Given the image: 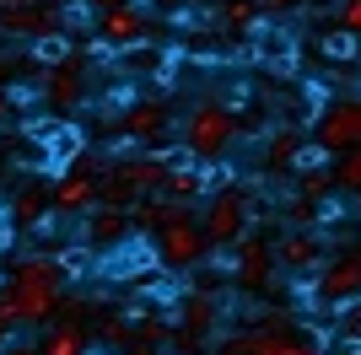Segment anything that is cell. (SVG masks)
I'll list each match as a JSON object with an SVG mask.
<instances>
[{
  "label": "cell",
  "mask_w": 361,
  "mask_h": 355,
  "mask_svg": "<svg viewBox=\"0 0 361 355\" xmlns=\"http://www.w3.org/2000/svg\"><path fill=\"white\" fill-rule=\"evenodd\" d=\"M0 44H6V38H0Z\"/></svg>",
  "instance_id": "36"
},
{
  "label": "cell",
  "mask_w": 361,
  "mask_h": 355,
  "mask_svg": "<svg viewBox=\"0 0 361 355\" xmlns=\"http://www.w3.org/2000/svg\"><path fill=\"white\" fill-rule=\"evenodd\" d=\"M307 301L324 312H345L361 301V253H340V259H329V264L318 269V280L307 285Z\"/></svg>",
  "instance_id": "10"
},
{
  "label": "cell",
  "mask_w": 361,
  "mask_h": 355,
  "mask_svg": "<svg viewBox=\"0 0 361 355\" xmlns=\"http://www.w3.org/2000/svg\"><path fill=\"white\" fill-rule=\"evenodd\" d=\"M356 253H361V226H356Z\"/></svg>",
  "instance_id": "33"
},
{
  "label": "cell",
  "mask_w": 361,
  "mask_h": 355,
  "mask_svg": "<svg viewBox=\"0 0 361 355\" xmlns=\"http://www.w3.org/2000/svg\"><path fill=\"white\" fill-rule=\"evenodd\" d=\"M211 355H329V340L313 323H302L297 312H259L254 323L226 328L211 344Z\"/></svg>",
  "instance_id": "1"
},
{
  "label": "cell",
  "mask_w": 361,
  "mask_h": 355,
  "mask_svg": "<svg viewBox=\"0 0 361 355\" xmlns=\"http://www.w3.org/2000/svg\"><path fill=\"white\" fill-rule=\"evenodd\" d=\"M178 156H157V151H140V156H119V162L103 173V205L114 210H135L151 194H167V178H173Z\"/></svg>",
  "instance_id": "5"
},
{
  "label": "cell",
  "mask_w": 361,
  "mask_h": 355,
  "mask_svg": "<svg viewBox=\"0 0 361 355\" xmlns=\"http://www.w3.org/2000/svg\"><path fill=\"white\" fill-rule=\"evenodd\" d=\"M54 264H60L65 280H71V275H81V269H87V248H60V253H54Z\"/></svg>",
  "instance_id": "25"
},
{
  "label": "cell",
  "mask_w": 361,
  "mask_h": 355,
  "mask_svg": "<svg viewBox=\"0 0 361 355\" xmlns=\"http://www.w3.org/2000/svg\"><path fill=\"white\" fill-rule=\"evenodd\" d=\"M334 27L361 38V0H340V11H334Z\"/></svg>",
  "instance_id": "23"
},
{
  "label": "cell",
  "mask_w": 361,
  "mask_h": 355,
  "mask_svg": "<svg viewBox=\"0 0 361 355\" xmlns=\"http://www.w3.org/2000/svg\"><path fill=\"white\" fill-rule=\"evenodd\" d=\"M259 49H264V54H286V32H264Z\"/></svg>",
  "instance_id": "28"
},
{
  "label": "cell",
  "mask_w": 361,
  "mask_h": 355,
  "mask_svg": "<svg viewBox=\"0 0 361 355\" xmlns=\"http://www.w3.org/2000/svg\"><path fill=\"white\" fill-rule=\"evenodd\" d=\"M38 97H44L54 113H71V108H81V97H87V70H81L75 59H65V65H49V70L38 75Z\"/></svg>",
  "instance_id": "16"
},
{
  "label": "cell",
  "mask_w": 361,
  "mask_h": 355,
  "mask_svg": "<svg viewBox=\"0 0 361 355\" xmlns=\"http://www.w3.org/2000/svg\"><path fill=\"white\" fill-rule=\"evenodd\" d=\"M329 189H334V173H329V167H313V173H302V189H297V199L318 205V199H324Z\"/></svg>",
  "instance_id": "22"
},
{
  "label": "cell",
  "mask_w": 361,
  "mask_h": 355,
  "mask_svg": "<svg viewBox=\"0 0 361 355\" xmlns=\"http://www.w3.org/2000/svg\"><path fill=\"white\" fill-rule=\"evenodd\" d=\"M259 0H221L216 6V27H226V32H259Z\"/></svg>",
  "instance_id": "20"
},
{
  "label": "cell",
  "mask_w": 361,
  "mask_h": 355,
  "mask_svg": "<svg viewBox=\"0 0 361 355\" xmlns=\"http://www.w3.org/2000/svg\"><path fill=\"white\" fill-rule=\"evenodd\" d=\"M11 65H16L11 54H0V87H6V81H11Z\"/></svg>",
  "instance_id": "30"
},
{
  "label": "cell",
  "mask_w": 361,
  "mask_h": 355,
  "mask_svg": "<svg viewBox=\"0 0 361 355\" xmlns=\"http://www.w3.org/2000/svg\"><path fill=\"white\" fill-rule=\"evenodd\" d=\"M75 146H81V140H75L71 130H60L54 140H49V162H60V167H65V162H71V151H75Z\"/></svg>",
  "instance_id": "24"
},
{
  "label": "cell",
  "mask_w": 361,
  "mask_h": 355,
  "mask_svg": "<svg viewBox=\"0 0 361 355\" xmlns=\"http://www.w3.org/2000/svg\"><path fill=\"white\" fill-rule=\"evenodd\" d=\"M356 216H361V194H356Z\"/></svg>",
  "instance_id": "34"
},
{
  "label": "cell",
  "mask_w": 361,
  "mask_h": 355,
  "mask_svg": "<svg viewBox=\"0 0 361 355\" xmlns=\"http://www.w3.org/2000/svg\"><path fill=\"white\" fill-rule=\"evenodd\" d=\"M302 0H259V16H291Z\"/></svg>",
  "instance_id": "27"
},
{
  "label": "cell",
  "mask_w": 361,
  "mask_h": 355,
  "mask_svg": "<svg viewBox=\"0 0 361 355\" xmlns=\"http://www.w3.org/2000/svg\"><path fill=\"white\" fill-rule=\"evenodd\" d=\"M345 355H361V340H350V344H345Z\"/></svg>",
  "instance_id": "32"
},
{
  "label": "cell",
  "mask_w": 361,
  "mask_h": 355,
  "mask_svg": "<svg viewBox=\"0 0 361 355\" xmlns=\"http://www.w3.org/2000/svg\"><path fill=\"white\" fill-rule=\"evenodd\" d=\"M281 280V264H275V242H264L259 232H248L232 248V285L243 296H270Z\"/></svg>",
  "instance_id": "11"
},
{
  "label": "cell",
  "mask_w": 361,
  "mask_h": 355,
  "mask_svg": "<svg viewBox=\"0 0 361 355\" xmlns=\"http://www.w3.org/2000/svg\"><path fill=\"white\" fill-rule=\"evenodd\" d=\"M216 6H221V0H216Z\"/></svg>",
  "instance_id": "37"
},
{
  "label": "cell",
  "mask_w": 361,
  "mask_h": 355,
  "mask_svg": "<svg viewBox=\"0 0 361 355\" xmlns=\"http://www.w3.org/2000/svg\"><path fill=\"white\" fill-rule=\"evenodd\" d=\"M205 259H211V242H205V232H200L195 216L162 226V232H151V264L167 269V275H189V269H200Z\"/></svg>",
  "instance_id": "7"
},
{
  "label": "cell",
  "mask_w": 361,
  "mask_h": 355,
  "mask_svg": "<svg viewBox=\"0 0 361 355\" xmlns=\"http://www.w3.org/2000/svg\"><path fill=\"white\" fill-rule=\"evenodd\" d=\"M334 253L329 242H324V232L318 226H291L281 242H275V264L286 269V275H297V280H318V269L329 264Z\"/></svg>",
  "instance_id": "12"
},
{
  "label": "cell",
  "mask_w": 361,
  "mask_h": 355,
  "mask_svg": "<svg viewBox=\"0 0 361 355\" xmlns=\"http://www.w3.org/2000/svg\"><path fill=\"white\" fill-rule=\"evenodd\" d=\"M65 32V11L49 6V0H0V38L11 44H44V38H60Z\"/></svg>",
  "instance_id": "8"
},
{
  "label": "cell",
  "mask_w": 361,
  "mask_h": 355,
  "mask_svg": "<svg viewBox=\"0 0 361 355\" xmlns=\"http://www.w3.org/2000/svg\"><path fill=\"white\" fill-rule=\"evenodd\" d=\"M97 38H103V49L135 54V49L151 44V16L140 11V0H130V6H119V11L97 16Z\"/></svg>",
  "instance_id": "14"
},
{
  "label": "cell",
  "mask_w": 361,
  "mask_h": 355,
  "mask_svg": "<svg viewBox=\"0 0 361 355\" xmlns=\"http://www.w3.org/2000/svg\"><path fill=\"white\" fill-rule=\"evenodd\" d=\"M200 232L211 242V253L238 248L243 237L254 232V199L243 183H221V189L205 194V210H200Z\"/></svg>",
  "instance_id": "6"
},
{
  "label": "cell",
  "mask_w": 361,
  "mask_h": 355,
  "mask_svg": "<svg viewBox=\"0 0 361 355\" xmlns=\"http://www.w3.org/2000/svg\"><path fill=\"white\" fill-rule=\"evenodd\" d=\"M221 318H226V296L221 285L200 280L195 291H183L173 323H167V350L173 355H200L221 340Z\"/></svg>",
  "instance_id": "3"
},
{
  "label": "cell",
  "mask_w": 361,
  "mask_h": 355,
  "mask_svg": "<svg viewBox=\"0 0 361 355\" xmlns=\"http://www.w3.org/2000/svg\"><path fill=\"white\" fill-rule=\"evenodd\" d=\"M297 156H302V135L297 130H275L270 140H264V162L270 167H297Z\"/></svg>",
  "instance_id": "21"
},
{
  "label": "cell",
  "mask_w": 361,
  "mask_h": 355,
  "mask_svg": "<svg viewBox=\"0 0 361 355\" xmlns=\"http://www.w3.org/2000/svg\"><path fill=\"white\" fill-rule=\"evenodd\" d=\"M38 355H87V328H81V318H75V323H54L44 334V344H38Z\"/></svg>",
  "instance_id": "19"
},
{
  "label": "cell",
  "mask_w": 361,
  "mask_h": 355,
  "mask_svg": "<svg viewBox=\"0 0 361 355\" xmlns=\"http://www.w3.org/2000/svg\"><path fill=\"white\" fill-rule=\"evenodd\" d=\"M54 183H38V178H27V183H16L11 194V221L16 226H38L44 216H54Z\"/></svg>",
  "instance_id": "18"
},
{
  "label": "cell",
  "mask_w": 361,
  "mask_h": 355,
  "mask_svg": "<svg viewBox=\"0 0 361 355\" xmlns=\"http://www.w3.org/2000/svg\"><path fill=\"white\" fill-rule=\"evenodd\" d=\"M0 291L11 296L16 318H22V328H38V323H54V312L65 307V291H71V280H65V269L49 259V253H27V259H16V269L6 275V285Z\"/></svg>",
  "instance_id": "2"
},
{
  "label": "cell",
  "mask_w": 361,
  "mask_h": 355,
  "mask_svg": "<svg viewBox=\"0 0 361 355\" xmlns=\"http://www.w3.org/2000/svg\"><path fill=\"white\" fill-rule=\"evenodd\" d=\"M356 54H361V38H356Z\"/></svg>",
  "instance_id": "35"
},
{
  "label": "cell",
  "mask_w": 361,
  "mask_h": 355,
  "mask_svg": "<svg viewBox=\"0 0 361 355\" xmlns=\"http://www.w3.org/2000/svg\"><path fill=\"white\" fill-rule=\"evenodd\" d=\"M87 6H92L97 16H108V11H119V6H130V0H87Z\"/></svg>",
  "instance_id": "29"
},
{
  "label": "cell",
  "mask_w": 361,
  "mask_h": 355,
  "mask_svg": "<svg viewBox=\"0 0 361 355\" xmlns=\"http://www.w3.org/2000/svg\"><path fill=\"white\" fill-rule=\"evenodd\" d=\"M238 113H232V103H221V97H205V103L189 108V118H183V162L195 167H221L226 151L238 146Z\"/></svg>",
  "instance_id": "4"
},
{
  "label": "cell",
  "mask_w": 361,
  "mask_h": 355,
  "mask_svg": "<svg viewBox=\"0 0 361 355\" xmlns=\"http://www.w3.org/2000/svg\"><path fill=\"white\" fill-rule=\"evenodd\" d=\"M324 49H329V59H345V54H356V38H350V32H329Z\"/></svg>",
  "instance_id": "26"
},
{
  "label": "cell",
  "mask_w": 361,
  "mask_h": 355,
  "mask_svg": "<svg viewBox=\"0 0 361 355\" xmlns=\"http://www.w3.org/2000/svg\"><path fill=\"white\" fill-rule=\"evenodd\" d=\"M6 113H11V92L0 87V118H6Z\"/></svg>",
  "instance_id": "31"
},
{
  "label": "cell",
  "mask_w": 361,
  "mask_h": 355,
  "mask_svg": "<svg viewBox=\"0 0 361 355\" xmlns=\"http://www.w3.org/2000/svg\"><path fill=\"white\" fill-rule=\"evenodd\" d=\"M103 205V178L92 173L87 162H75V173H65L60 183H54V216H65V221H71V216H81V221H87L92 210Z\"/></svg>",
  "instance_id": "13"
},
{
  "label": "cell",
  "mask_w": 361,
  "mask_h": 355,
  "mask_svg": "<svg viewBox=\"0 0 361 355\" xmlns=\"http://www.w3.org/2000/svg\"><path fill=\"white\" fill-rule=\"evenodd\" d=\"M313 146L324 151V156H350V151H361V92H350V97H329V103L318 108L313 118Z\"/></svg>",
  "instance_id": "9"
},
{
  "label": "cell",
  "mask_w": 361,
  "mask_h": 355,
  "mask_svg": "<svg viewBox=\"0 0 361 355\" xmlns=\"http://www.w3.org/2000/svg\"><path fill=\"white\" fill-rule=\"evenodd\" d=\"M167 124H173V113H167L162 97H135V103H124L114 130L124 135V146H157L167 135Z\"/></svg>",
  "instance_id": "15"
},
{
  "label": "cell",
  "mask_w": 361,
  "mask_h": 355,
  "mask_svg": "<svg viewBox=\"0 0 361 355\" xmlns=\"http://www.w3.org/2000/svg\"><path fill=\"white\" fill-rule=\"evenodd\" d=\"M130 232H135V226H130V210H114V205H97L87 221H81V237H87V248H97V253L119 248Z\"/></svg>",
  "instance_id": "17"
}]
</instances>
